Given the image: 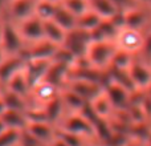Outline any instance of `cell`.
I'll return each mask as SVG.
<instances>
[{
  "label": "cell",
  "mask_w": 151,
  "mask_h": 146,
  "mask_svg": "<svg viewBox=\"0 0 151 146\" xmlns=\"http://www.w3.org/2000/svg\"><path fill=\"white\" fill-rule=\"evenodd\" d=\"M89 106L96 113L97 117H99V118L110 120V118L113 117V114L115 113L114 106H113L111 101L109 100V97L106 96L105 90L102 92V93H99L94 100H91V101L89 102Z\"/></svg>",
  "instance_id": "19"
},
{
  "label": "cell",
  "mask_w": 151,
  "mask_h": 146,
  "mask_svg": "<svg viewBox=\"0 0 151 146\" xmlns=\"http://www.w3.org/2000/svg\"><path fill=\"white\" fill-rule=\"evenodd\" d=\"M7 104H5V100H4V96H3V90L0 92V116H3V113L7 110Z\"/></svg>",
  "instance_id": "37"
},
{
  "label": "cell",
  "mask_w": 151,
  "mask_h": 146,
  "mask_svg": "<svg viewBox=\"0 0 151 146\" xmlns=\"http://www.w3.org/2000/svg\"><path fill=\"white\" fill-rule=\"evenodd\" d=\"M49 1H53V3H61L63 0H49Z\"/></svg>",
  "instance_id": "45"
},
{
  "label": "cell",
  "mask_w": 151,
  "mask_h": 146,
  "mask_svg": "<svg viewBox=\"0 0 151 146\" xmlns=\"http://www.w3.org/2000/svg\"><path fill=\"white\" fill-rule=\"evenodd\" d=\"M25 133H28L35 139L42 142L45 145H50V142L56 138L57 136V128L49 121L39 120V121H29L27 125Z\"/></svg>",
  "instance_id": "11"
},
{
  "label": "cell",
  "mask_w": 151,
  "mask_h": 146,
  "mask_svg": "<svg viewBox=\"0 0 151 146\" xmlns=\"http://www.w3.org/2000/svg\"><path fill=\"white\" fill-rule=\"evenodd\" d=\"M72 74V68L65 64L61 63H56V61H52L49 66V71H48L47 76H45L44 80L52 82L53 85H56L57 88L64 89L68 84L69 78H70Z\"/></svg>",
  "instance_id": "16"
},
{
  "label": "cell",
  "mask_w": 151,
  "mask_h": 146,
  "mask_svg": "<svg viewBox=\"0 0 151 146\" xmlns=\"http://www.w3.org/2000/svg\"><path fill=\"white\" fill-rule=\"evenodd\" d=\"M91 33L88 31H83L81 28H74L66 33L65 41L61 47L66 48L69 52H72L76 56L77 60L83 59L86 56L88 48L91 43Z\"/></svg>",
  "instance_id": "5"
},
{
  "label": "cell",
  "mask_w": 151,
  "mask_h": 146,
  "mask_svg": "<svg viewBox=\"0 0 151 146\" xmlns=\"http://www.w3.org/2000/svg\"><path fill=\"white\" fill-rule=\"evenodd\" d=\"M20 146H49V145L42 144V142H40V141H37V139H35L33 137H31L28 133H25V132H21Z\"/></svg>",
  "instance_id": "34"
},
{
  "label": "cell",
  "mask_w": 151,
  "mask_h": 146,
  "mask_svg": "<svg viewBox=\"0 0 151 146\" xmlns=\"http://www.w3.org/2000/svg\"><path fill=\"white\" fill-rule=\"evenodd\" d=\"M52 64V60H39V59H27L25 65H24V72L28 77L31 85L40 82L44 80L47 76L49 66Z\"/></svg>",
  "instance_id": "15"
},
{
  "label": "cell",
  "mask_w": 151,
  "mask_h": 146,
  "mask_svg": "<svg viewBox=\"0 0 151 146\" xmlns=\"http://www.w3.org/2000/svg\"><path fill=\"white\" fill-rule=\"evenodd\" d=\"M60 130H65L69 133L77 134L86 139L96 141V129L94 124L83 114L82 112H69L57 126ZM97 142V141H96Z\"/></svg>",
  "instance_id": "3"
},
{
  "label": "cell",
  "mask_w": 151,
  "mask_h": 146,
  "mask_svg": "<svg viewBox=\"0 0 151 146\" xmlns=\"http://www.w3.org/2000/svg\"><path fill=\"white\" fill-rule=\"evenodd\" d=\"M139 57L143 59L145 61H147L149 64H151V29L146 33V40H145L143 48H142Z\"/></svg>",
  "instance_id": "32"
},
{
  "label": "cell",
  "mask_w": 151,
  "mask_h": 146,
  "mask_svg": "<svg viewBox=\"0 0 151 146\" xmlns=\"http://www.w3.org/2000/svg\"><path fill=\"white\" fill-rule=\"evenodd\" d=\"M27 59L23 55H7L0 64V85L4 88L7 82L24 69Z\"/></svg>",
  "instance_id": "13"
},
{
  "label": "cell",
  "mask_w": 151,
  "mask_h": 146,
  "mask_svg": "<svg viewBox=\"0 0 151 146\" xmlns=\"http://www.w3.org/2000/svg\"><path fill=\"white\" fill-rule=\"evenodd\" d=\"M118 31H119V28L110 19H104L99 23V25L91 32V39L93 40H114Z\"/></svg>",
  "instance_id": "22"
},
{
  "label": "cell",
  "mask_w": 151,
  "mask_h": 146,
  "mask_svg": "<svg viewBox=\"0 0 151 146\" xmlns=\"http://www.w3.org/2000/svg\"><path fill=\"white\" fill-rule=\"evenodd\" d=\"M17 25H19V31H20L21 36L24 37V40L27 41V44H32V43H36L45 39L44 20H41L39 16L36 15L31 16V17L17 23Z\"/></svg>",
  "instance_id": "12"
},
{
  "label": "cell",
  "mask_w": 151,
  "mask_h": 146,
  "mask_svg": "<svg viewBox=\"0 0 151 146\" xmlns=\"http://www.w3.org/2000/svg\"><path fill=\"white\" fill-rule=\"evenodd\" d=\"M7 129H8V128H7V125H5V122L3 121V118L0 117V134L4 133V132L7 130Z\"/></svg>",
  "instance_id": "39"
},
{
  "label": "cell",
  "mask_w": 151,
  "mask_h": 146,
  "mask_svg": "<svg viewBox=\"0 0 151 146\" xmlns=\"http://www.w3.org/2000/svg\"><path fill=\"white\" fill-rule=\"evenodd\" d=\"M4 89L7 90H11L16 94H20V96L25 97V98L29 100L31 97V89H32V85L29 82L28 77H27L25 72L20 71L17 74H15L9 81L7 82V85L4 86Z\"/></svg>",
  "instance_id": "20"
},
{
  "label": "cell",
  "mask_w": 151,
  "mask_h": 146,
  "mask_svg": "<svg viewBox=\"0 0 151 146\" xmlns=\"http://www.w3.org/2000/svg\"><path fill=\"white\" fill-rule=\"evenodd\" d=\"M150 122H151V120H150Z\"/></svg>",
  "instance_id": "49"
},
{
  "label": "cell",
  "mask_w": 151,
  "mask_h": 146,
  "mask_svg": "<svg viewBox=\"0 0 151 146\" xmlns=\"http://www.w3.org/2000/svg\"><path fill=\"white\" fill-rule=\"evenodd\" d=\"M16 146H20V144H19V145H16Z\"/></svg>",
  "instance_id": "48"
},
{
  "label": "cell",
  "mask_w": 151,
  "mask_h": 146,
  "mask_svg": "<svg viewBox=\"0 0 151 146\" xmlns=\"http://www.w3.org/2000/svg\"><path fill=\"white\" fill-rule=\"evenodd\" d=\"M9 1L11 0H0V16L4 15V12H5V9H7L8 4H9Z\"/></svg>",
  "instance_id": "38"
},
{
  "label": "cell",
  "mask_w": 151,
  "mask_h": 146,
  "mask_svg": "<svg viewBox=\"0 0 151 146\" xmlns=\"http://www.w3.org/2000/svg\"><path fill=\"white\" fill-rule=\"evenodd\" d=\"M111 1L114 3L115 7H117L118 11H121V12H127V11L141 5L137 0H111Z\"/></svg>",
  "instance_id": "33"
},
{
  "label": "cell",
  "mask_w": 151,
  "mask_h": 146,
  "mask_svg": "<svg viewBox=\"0 0 151 146\" xmlns=\"http://www.w3.org/2000/svg\"><path fill=\"white\" fill-rule=\"evenodd\" d=\"M5 56H7V55H5V52L3 51V48L0 47V64H1V61L5 59Z\"/></svg>",
  "instance_id": "41"
},
{
  "label": "cell",
  "mask_w": 151,
  "mask_h": 146,
  "mask_svg": "<svg viewBox=\"0 0 151 146\" xmlns=\"http://www.w3.org/2000/svg\"><path fill=\"white\" fill-rule=\"evenodd\" d=\"M60 3H53L49 0H39L36 7V16H39L41 20H52L55 17V13L57 11Z\"/></svg>",
  "instance_id": "28"
},
{
  "label": "cell",
  "mask_w": 151,
  "mask_h": 146,
  "mask_svg": "<svg viewBox=\"0 0 151 146\" xmlns=\"http://www.w3.org/2000/svg\"><path fill=\"white\" fill-rule=\"evenodd\" d=\"M58 49V45L48 41L47 39H42L40 41L28 44L25 49V59H39V60H52L56 51Z\"/></svg>",
  "instance_id": "14"
},
{
  "label": "cell",
  "mask_w": 151,
  "mask_h": 146,
  "mask_svg": "<svg viewBox=\"0 0 151 146\" xmlns=\"http://www.w3.org/2000/svg\"><path fill=\"white\" fill-rule=\"evenodd\" d=\"M126 146H150L147 139H141L137 137H130V139L127 141Z\"/></svg>",
  "instance_id": "35"
},
{
  "label": "cell",
  "mask_w": 151,
  "mask_h": 146,
  "mask_svg": "<svg viewBox=\"0 0 151 146\" xmlns=\"http://www.w3.org/2000/svg\"><path fill=\"white\" fill-rule=\"evenodd\" d=\"M42 108H44L45 114H47V120L49 121L50 124H53L56 128L60 125L61 121L64 120V117H65L66 113H68L65 105H64L61 93L58 94L56 98H53L52 101L48 102L47 105H44Z\"/></svg>",
  "instance_id": "17"
},
{
  "label": "cell",
  "mask_w": 151,
  "mask_h": 146,
  "mask_svg": "<svg viewBox=\"0 0 151 146\" xmlns=\"http://www.w3.org/2000/svg\"><path fill=\"white\" fill-rule=\"evenodd\" d=\"M102 20H104V19H102L98 13H96L93 9H89V11H86L83 15H81L80 17H78L77 27L91 33V32L99 25V23H101Z\"/></svg>",
  "instance_id": "27"
},
{
  "label": "cell",
  "mask_w": 151,
  "mask_h": 146,
  "mask_svg": "<svg viewBox=\"0 0 151 146\" xmlns=\"http://www.w3.org/2000/svg\"><path fill=\"white\" fill-rule=\"evenodd\" d=\"M3 96H4L8 109H17L27 112L29 109V106H31V101L28 98L20 96V94L13 93L11 90H7V89H3Z\"/></svg>",
  "instance_id": "26"
},
{
  "label": "cell",
  "mask_w": 151,
  "mask_h": 146,
  "mask_svg": "<svg viewBox=\"0 0 151 146\" xmlns=\"http://www.w3.org/2000/svg\"><path fill=\"white\" fill-rule=\"evenodd\" d=\"M143 93L146 94V96L149 97V98H151V84H150L149 86H147L146 89H145V90H143Z\"/></svg>",
  "instance_id": "40"
},
{
  "label": "cell",
  "mask_w": 151,
  "mask_h": 146,
  "mask_svg": "<svg viewBox=\"0 0 151 146\" xmlns=\"http://www.w3.org/2000/svg\"><path fill=\"white\" fill-rule=\"evenodd\" d=\"M129 73L137 90L143 92L151 84V64L145 61L139 56H135L129 66Z\"/></svg>",
  "instance_id": "6"
},
{
  "label": "cell",
  "mask_w": 151,
  "mask_h": 146,
  "mask_svg": "<svg viewBox=\"0 0 151 146\" xmlns=\"http://www.w3.org/2000/svg\"><path fill=\"white\" fill-rule=\"evenodd\" d=\"M0 47L5 52V55H23L28 47L27 41L21 36L19 31L17 23L12 21L11 19L3 16V29L1 39H0ZM25 57V56H24Z\"/></svg>",
  "instance_id": "2"
},
{
  "label": "cell",
  "mask_w": 151,
  "mask_h": 146,
  "mask_svg": "<svg viewBox=\"0 0 151 146\" xmlns=\"http://www.w3.org/2000/svg\"><path fill=\"white\" fill-rule=\"evenodd\" d=\"M61 90L63 89L57 88V86L53 85L49 81L41 80L40 82L35 84L31 89V97H29L31 105L44 106L49 101H52L53 98H56L61 93Z\"/></svg>",
  "instance_id": "8"
},
{
  "label": "cell",
  "mask_w": 151,
  "mask_h": 146,
  "mask_svg": "<svg viewBox=\"0 0 151 146\" xmlns=\"http://www.w3.org/2000/svg\"><path fill=\"white\" fill-rule=\"evenodd\" d=\"M3 89H4V88H3V86H1V85H0V92H1V90H3Z\"/></svg>",
  "instance_id": "46"
},
{
  "label": "cell",
  "mask_w": 151,
  "mask_h": 146,
  "mask_svg": "<svg viewBox=\"0 0 151 146\" xmlns=\"http://www.w3.org/2000/svg\"><path fill=\"white\" fill-rule=\"evenodd\" d=\"M89 146H104V145H101V144H98V142H93V144H90Z\"/></svg>",
  "instance_id": "44"
},
{
  "label": "cell",
  "mask_w": 151,
  "mask_h": 146,
  "mask_svg": "<svg viewBox=\"0 0 151 146\" xmlns=\"http://www.w3.org/2000/svg\"><path fill=\"white\" fill-rule=\"evenodd\" d=\"M146 33L147 32L141 31V29L125 25L118 31L117 36H115V45L118 49L123 51V52H127L133 56H138L143 48Z\"/></svg>",
  "instance_id": "4"
},
{
  "label": "cell",
  "mask_w": 151,
  "mask_h": 146,
  "mask_svg": "<svg viewBox=\"0 0 151 146\" xmlns=\"http://www.w3.org/2000/svg\"><path fill=\"white\" fill-rule=\"evenodd\" d=\"M52 20H55L56 23L60 24L65 31L69 32V31H72V29L77 28L78 17L60 3V5H58L57 11H56V13H55V17H53Z\"/></svg>",
  "instance_id": "23"
},
{
  "label": "cell",
  "mask_w": 151,
  "mask_h": 146,
  "mask_svg": "<svg viewBox=\"0 0 151 146\" xmlns=\"http://www.w3.org/2000/svg\"><path fill=\"white\" fill-rule=\"evenodd\" d=\"M66 33H68V31H65V29H64L60 24L56 23L55 20L44 21V35L48 41L61 47V45L64 44V41H65Z\"/></svg>",
  "instance_id": "21"
},
{
  "label": "cell",
  "mask_w": 151,
  "mask_h": 146,
  "mask_svg": "<svg viewBox=\"0 0 151 146\" xmlns=\"http://www.w3.org/2000/svg\"><path fill=\"white\" fill-rule=\"evenodd\" d=\"M118 48L114 40H91L86 52V61L98 71H107Z\"/></svg>",
  "instance_id": "1"
},
{
  "label": "cell",
  "mask_w": 151,
  "mask_h": 146,
  "mask_svg": "<svg viewBox=\"0 0 151 146\" xmlns=\"http://www.w3.org/2000/svg\"><path fill=\"white\" fill-rule=\"evenodd\" d=\"M21 132L15 129H7L0 134V146H16L20 144Z\"/></svg>",
  "instance_id": "31"
},
{
  "label": "cell",
  "mask_w": 151,
  "mask_h": 146,
  "mask_svg": "<svg viewBox=\"0 0 151 146\" xmlns=\"http://www.w3.org/2000/svg\"><path fill=\"white\" fill-rule=\"evenodd\" d=\"M61 97H63L64 105H65L66 110L69 112H82V109L89 104L81 96H78L77 93H74L73 90L68 88H64L61 90Z\"/></svg>",
  "instance_id": "24"
},
{
  "label": "cell",
  "mask_w": 151,
  "mask_h": 146,
  "mask_svg": "<svg viewBox=\"0 0 151 146\" xmlns=\"http://www.w3.org/2000/svg\"><path fill=\"white\" fill-rule=\"evenodd\" d=\"M106 96L111 101L115 110H126L133 101V92L126 89L125 86L110 80L104 88Z\"/></svg>",
  "instance_id": "10"
},
{
  "label": "cell",
  "mask_w": 151,
  "mask_h": 146,
  "mask_svg": "<svg viewBox=\"0 0 151 146\" xmlns=\"http://www.w3.org/2000/svg\"><path fill=\"white\" fill-rule=\"evenodd\" d=\"M61 4L64 7H66L72 13H74L77 17H80L81 15L90 9L89 5V0H63Z\"/></svg>",
  "instance_id": "29"
},
{
  "label": "cell",
  "mask_w": 151,
  "mask_h": 146,
  "mask_svg": "<svg viewBox=\"0 0 151 146\" xmlns=\"http://www.w3.org/2000/svg\"><path fill=\"white\" fill-rule=\"evenodd\" d=\"M1 29H3V16H0V39H1Z\"/></svg>",
  "instance_id": "43"
},
{
  "label": "cell",
  "mask_w": 151,
  "mask_h": 146,
  "mask_svg": "<svg viewBox=\"0 0 151 146\" xmlns=\"http://www.w3.org/2000/svg\"><path fill=\"white\" fill-rule=\"evenodd\" d=\"M37 1L39 0H11L3 16L11 19L15 23H20L36 15Z\"/></svg>",
  "instance_id": "7"
},
{
  "label": "cell",
  "mask_w": 151,
  "mask_h": 146,
  "mask_svg": "<svg viewBox=\"0 0 151 146\" xmlns=\"http://www.w3.org/2000/svg\"><path fill=\"white\" fill-rule=\"evenodd\" d=\"M137 1H138L141 5H147V7H149V1H150V0H137Z\"/></svg>",
  "instance_id": "42"
},
{
  "label": "cell",
  "mask_w": 151,
  "mask_h": 146,
  "mask_svg": "<svg viewBox=\"0 0 151 146\" xmlns=\"http://www.w3.org/2000/svg\"><path fill=\"white\" fill-rule=\"evenodd\" d=\"M134 57H135V56L118 49L117 53H115V56H114V59H113L111 66L113 68H118V69H129V66H130L131 63H133ZM111 66H110V68H111Z\"/></svg>",
  "instance_id": "30"
},
{
  "label": "cell",
  "mask_w": 151,
  "mask_h": 146,
  "mask_svg": "<svg viewBox=\"0 0 151 146\" xmlns=\"http://www.w3.org/2000/svg\"><path fill=\"white\" fill-rule=\"evenodd\" d=\"M49 146H69V145L66 144V142L64 141V139L57 134V136H56V138L53 139L52 142H50V145H49Z\"/></svg>",
  "instance_id": "36"
},
{
  "label": "cell",
  "mask_w": 151,
  "mask_h": 146,
  "mask_svg": "<svg viewBox=\"0 0 151 146\" xmlns=\"http://www.w3.org/2000/svg\"><path fill=\"white\" fill-rule=\"evenodd\" d=\"M149 7L151 8V0H150V1H149Z\"/></svg>",
  "instance_id": "47"
},
{
  "label": "cell",
  "mask_w": 151,
  "mask_h": 146,
  "mask_svg": "<svg viewBox=\"0 0 151 146\" xmlns=\"http://www.w3.org/2000/svg\"><path fill=\"white\" fill-rule=\"evenodd\" d=\"M65 88L73 90L78 96H81L86 102H90L94 100L99 93L104 92V86L98 82H94L90 80H85V78H78V77H70L66 84Z\"/></svg>",
  "instance_id": "9"
},
{
  "label": "cell",
  "mask_w": 151,
  "mask_h": 146,
  "mask_svg": "<svg viewBox=\"0 0 151 146\" xmlns=\"http://www.w3.org/2000/svg\"><path fill=\"white\" fill-rule=\"evenodd\" d=\"M3 121L5 122L8 129H15V130H25L27 125L29 122V118L27 112L24 110H17V109H7L3 116H0Z\"/></svg>",
  "instance_id": "18"
},
{
  "label": "cell",
  "mask_w": 151,
  "mask_h": 146,
  "mask_svg": "<svg viewBox=\"0 0 151 146\" xmlns=\"http://www.w3.org/2000/svg\"><path fill=\"white\" fill-rule=\"evenodd\" d=\"M89 5L102 19H110L118 12V8L111 0H89Z\"/></svg>",
  "instance_id": "25"
}]
</instances>
